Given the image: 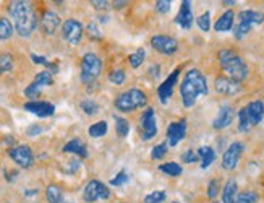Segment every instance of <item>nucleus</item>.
Returning <instances> with one entry per match:
<instances>
[{
    "mask_svg": "<svg viewBox=\"0 0 264 203\" xmlns=\"http://www.w3.org/2000/svg\"><path fill=\"white\" fill-rule=\"evenodd\" d=\"M209 95L208 81L198 69H190L186 72L182 85H180V96L186 109L193 107L199 96Z\"/></svg>",
    "mask_w": 264,
    "mask_h": 203,
    "instance_id": "nucleus-1",
    "label": "nucleus"
},
{
    "mask_svg": "<svg viewBox=\"0 0 264 203\" xmlns=\"http://www.w3.org/2000/svg\"><path fill=\"white\" fill-rule=\"evenodd\" d=\"M10 15L15 20V29L20 36L28 38L31 33L38 26V17L33 8V5L24 0H18V2H12L10 5Z\"/></svg>",
    "mask_w": 264,
    "mask_h": 203,
    "instance_id": "nucleus-2",
    "label": "nucleus"
},
{
    "mask_svg": "<svg viewBox=\"0 0 264 203\" xmlns=\"http://www.w3.org/2000/svg\"><path fill=\"white\" fill-rule=\"evenodd\" d=\"M217 57H219L222 70L229 75V78H232V80H235L238 83L246 80L248 67H246L245 62L242 60V57L237 54V52L230 51V49H222Z\"/></svg>",
    "mask_w": 264,
    "mask_h": 203,
    "instance_id": "nucleus-3",
    "label": "nucleus"
},
{
    "mask_svg": "<svg viewBox=\"0 0 264 203\" xmlns=\"http://www.w3.org/2000/svg\"><path fill=\"white\" fill-rule=\"evenodd\" d=\"M148 104V96L138 88H132L125 93H120L115 100V107L122 112H132Z\"/></svg>",
    "mask_w": 264,
    "mask_h": 203,
    "instance_id": "nucleus-4",
    "label": "nucleus"
},
{
    "mask_svg": "<svg viewBox=\"0 0 264 203\" xmlns=\"http://www.w3.org/2000/svg\"><path fill=\"white\" fill-rule=\"evenodd\" d=\"M101 72H102V60L99 59V55L92 54V52L85 54L81 60V81L85 85H91L101 75Z\"/></svg>",
    "mask_w": 264,
    "mask_h": 203,
    "instance_id": "nucleus-5",
    "label": "nucleus"
},
{
    "mask_svg": "<svg viewBox=\"0 0 264 203\" xmlns=\"http://www.w3.org/2000/svg\"><path fill=\"white\" fill-rule=\"evenodd\" d=\"M110 197V190L107 189V185L102 184L101 180H89L83 192V199L88 203H94L97 200H107Z\"/></svg>",
    "mask_w": 264,
    "mask_h": 203,
    "instance_id": "nucleus-6",
    "label": "nucleus"
},
{
    "mask_svg": "<svg viewBox=\"0 0 264 203\" xmlns=\"http://www.w3.org/2000/svg\"><path fill=\"white\" fill-rule=\"evenodd\" d=\"M139 124H141V138L144 142H148V140H151L157 135V124H156V117H154L153 107H148L143 112L141 119H139Z\"/></svg>",
    "mask_w": 264,
    "mask_h": 203,
    "instance_id": "nucleus-7",
    "label": "nucleus"
},
{
    "mask_svg": "<svg viewBox=\"0 0 264 203\" xmlns=\"http://www.w3.org/2000/svg\"><path fill=\"white\" fill-rule=\"evenodd\" d=\"M243 150H245V147H243L242 142L232 143L230 147L225 150L224 156H222V168H224L225 171H234L237 168L238 161H240V156L243 153Z\"/></svg>",
    "mask_w": 264,
    "mask_h": 203,
    "instance_id": "nucleus-8",
    "label": "nucleus"
},
{
    "mask_svg": "<svg viewBox=\"0 0 264 203\" xmlns=\"http://www.w3.org/2000/svg\"><path fill=\"white\" fill-rule=\"evenodd\" d=\"M8 154H10V158H12L18 166H22V168H29L34 161L33 152H31V148L28 145H18V147L10 148Z\"/></svg>",
    "mask_w": 264,
    "mask_h": 203,
    "instance_id": "nucleus-9",
    "label": "nucleus"
},
{
    "mask_svg": "<svg viewBox=\"0 0 264 203\" xmlns=\"http://www.w3.org/2000/svg\"><path fill=\"white\" fill-rule=\"evenodd\" d=\"M62 34H64V38L66 39V43L71 46H76L80 44L81 41L83 26L80 22H76V20H66L64 26H62Z\"/></svg>",
    "mask_w": 264,
    "mask_h": 203,
    "instance_id": "nucleus-10",
    "label": "nucleus"
},
{
    "mask_svg": "<svg viewBox=\"0 0 264 203\" xmlns=\"http://www.w3.org/2000/svg\"><path fill=\"white\" fill-rule=\"evenodd\" d=\"M151 46L164 55H174L175 52H177V48H178L177 41H175L174 38H170V36H164V34L154 36V38L151 39Z\"/></svg>",
    "mask_w": 264,
    "mask_h": 203,
    "instance_id": "nucleus-11",
    "label": "nucleus"
},
{
    "mask_svg": "<svg viewBox=\"0 0 264 203\" xmlns=\"http://www.w3.org/2000/svg\"><path fill=\"white\" fill-rule=\"evenodd\" d=\"M214 88L219 95L224 96H235L242 91V83H238L235 80H232L229 76H219L216 78L214 81Z\"/></svg>",
    "mask_w": 264,
    "mask_h": 203,
    "instance_id": "nucleus-12",
    "label": "nucleus"
},
{
    "mask_svg": "<svg viewBox=\"0 0 264 203\" xmlns=\"http://www.w3.org/2000/svg\"><path fill=\"white\" fill-rule=\"evenodd\" d=\"M185 137H186V119H180L178 122H172L167 127L169 147H177Z\"/></svg>",
    "mask_w": 264,
    "mask_h": 203,
    "instance_id": "nucleus-13",
    "label": "nucleus"
},
{
    "mask_svg": "<svg viewBox=\"0 0 264 203\" xmlns=\"http://www.w3.org/2000/svg\"><path fill=\"white\" fill-rule=\"evenodd\" d=\"M178 75H180V69H175L172 74L165 78V81L162 83V85L159 86L157 95H159V101L162 104L167 102L170 100V96L174 95V86H175V83H177V80H178Z\"/></svg>",
    "mask_w": 264,
    "mask_h": 203,
    "instance_id": "nucleus-14",
    "label": "nucleus"
},
{
    "mask_svg": "<svg viewBox=\"0 0 264 203\" xmlns=\"http://www.w3.org/2000/svg\"><path fill=\"white\" fill-rule=\"evenodd\" d=\"M234 117H235L234 107L229 106V104H224V106H220L219 114H217V117L214 119V122H212V127L216 130H222V128L229 127L232 121H234Z\"/></svg>",
    "mask_w": 264,
    "mask_h": 203,
    "instance_id": "nucleus-15",
    "label": "nucleus"
},
{
    "mask_svg": "<svg viewBox=\"0 0 264 203\" xmlns=\"http://www.w3.org/2000/svg\"><path fill=\"white\" fill-rule=\"evenodd\" d=\"M24 109L28 112H33L39 117H49L55 112V106L45 101H29L24 104Z\"/></svg>",
    "mask_w": 264,
    "mask_h": 203,
    "instance_id": "nucleus-16",
    "label": "nucleus"
},
{
    "mask_svg": "<svg viewBox=\"0 0 264 203\" xmlns=\"http://www.w3.org/2000/svg\"><path fill=\"white\" fill-rule=\"evenodd\" d=\"M245 112H246L248 121H250V124H251V127L258 126L264 117V102L260 100L251 101L250 104H246L245 106Z\"/></svg>",
    "mask_w": 264,
    "mask_h": 203,
    "instance_id": "nucleus-17",
    "label": "nucleus"
},
{
    "mask_svg": "<svg viewBox=\"0 0 264 203\" xmlns=\"http://www.w3.org/2000/svg\"><path fill=\"white\" fill-rule=\"evenodd\" d=\"M175 23L178 26H182L183 29H191V25H193V12H191V2L188 0H183L182 5H180V12L175 17Z\"/></svg>",
    "mask_w": 264,
    "mask_h": 203,
    "instance_id": "nucleus-18",
    "label": "nucleus"
},
{
    "mask_svg": "<svg viewBox=\"0 0 264 203\" xmlns=\"http://www.w3.org/2000/svg\"><path fill=\"white\" fill-rule=\"evenodd\" d=\"M59 25H60V18L54 12H45L43 15V18H41V29L45 34H54L57 28H59Z\"/></svg>",
    "mask_w": 264,
    "mask_h": 203,
    "instance_id": "nucleus-19",
    "label": "nucleus"
},
{
    "mask_svg": "<svg viewBox=\"0 0 264 203\" xmlns=\"http://www.w3.org/2000/svg\"><path fill=\"white\" fill-rule=\"evenodd\" d=\"M238 22L248 23V25H261L264 23V13L256 12V10H243L238 13Z\"/></svg>",
    "mask_w": 264,
    "mask_h": 203,
    "instance_id": "nucleus-20",
    "label": "nucleus"
},
{
    "mask_svg": "<svg viewBox=\"0 0 264 203\" xmlns=\"http://www.w3.org/2000/svg\"><path fill=\"white\" fill-rule=\"evenodd\" d=\"M234 20H235V13L232 12V10H227V12L216 22L214 29L219 31V33H225V31H230L232 28H234Z\"/></svg>",
    "mask_w": 264,
    "mask_h": 203,
    "instance_id": "nucleus-21",
    "label": "nucleus"
},
{
    "mask_svg": "<svg viewBox=\"0 0 264 203\" xmlns=\"http://www.w3.org/2000/svg\"><path fill=\"white\" fill-rule=\"evenodd\" d=\"M64 152H65V153L78 154L80 158H86V156H88V150H86V147H85V143H83L81 140H78V138L70 140V142L64 147Z\"/></svg>",
    "mask_w": 264,
    "mask_h": 203,
    "instance_id": "nucleus-22",
    "label": "nucleus"
},
{
    "mask_svg": "<svg viewBox=\"0 0 264 203\" xmlns=\"http://www.w3.org/2000/svg\"><path fill=\"white\" fill-rule=\"evenodd\" d=\"M196 153H198V158L201 159V168L203 169L209 168V166L214 163L216 152L211 147H199V150Z\"/></svg>",
    "mask_w": 264,
    "mask_h": 203,
    "instance_id": "nucleus-23",
    "label": "nucleus"
},
{
    "mask_svg": "<svg viewBox=\"0 0 264 203\" xmlns=\"http://www.w3.org/2000/svg\"><path fill=\"white\" fill-rule=\"evenodd\" d=\"M237 199V182L229 179L225 182L224 190H222V203H235Z\"/></svg>",
    "mask_w": 264,
    "mask_h": 203,
    "instance_id": "nucleus-24",
    "label": "nucleus"
},
{
    "mask_svg": "<svg viewBox=\"0 0 264 203\" xmlns=\"http://www.w3.org/2000/svg\"><path fill=\"white\" fill-rule=\"evenodd\" d=\"M45 199H47L49 203H62L64 200V194H62L60 187L55 184H50L45 190Z\"/></svg>",
    "mask_w": 264,
    "mask_h": 203,
    "instance_id": "nucleus-25",
    "label": "nucleus"
},
{
    "mask_svg": "<svg viewBox=\"0 0 264 203\" xmlns=\"http://www.w3.org/2000/svg\"><path fill=\"white\" fill-rule=\"evenodd\" d=\"M159 169L162 171L164 174L170 176V178H178V176L183 173L182 166L177 164V163H165V164H160Z\"/></svg>",
    "mask_w": 264,
    "mask_h": 203,
    "instance_id": "nucleus-26",
    "label": "nucleus"
},
{
    "mask_svg": "<svg viewBox=\"0 0 264 203\" xmlns=\"http://www.w3.org/2000/svg\"><path fill=\"white\" fill-rule=\"evenodd\" d=\"M13 34V26L8 18H0V41L10 39Z\"/></svg>",
    "mask_w": 264,
    "mask_h": 203,
    "instance_id": "nucleus-27",
    "label": "nucleus"
},
{
    "mask_svg": "<svg viewBox=\"0 0 264 203\" xmlns=\"http://www.w3.org/2000/svg\"><path fill=\"white\" fill-rule=\"evenodd\" d=\"M106 133H107V122H104V121L92 124V126L89 127V137H92V138L104 137Z\"/></svg>",
    "mask_w": 264,
    "mask_h": 203,
    "instance_id": "nucleus-28",
    "label": "nucleus"
},
{
    "mask_svg": "<svg viewBox=\"0 0 264 203\" xmlns=\"http://www.w3.org/2000/svg\"><path fill=\"white\" fill-rule=\"evenodd\" d=\"M34 85L38 86V88H43V86H49V85H52V75H50V72H41V74L36 75L34 78Z\"/></svg>",
    "mask_w": 264,
    "mask_h": 203,
    "instance_id": "nucleus-29",
    "label": "nucleus"
},
{
    "mask_svg": "<svg viewBox=\"0 0 264 203\" xmlns=\"http://www.w3.org/2000/svg\"><path fill=\"white\" fill-rule=\"evenodd\" d=\"M115 124H117V135L120 138H125L128 132H130V124H128V121H125L123 117H115Z\"/></svg>",
    "mask_w": 264,
    "mask_h": 203,
    "instance_id": "nucleus-30",
    "label": "nucleus"
},
{
    "mask_svg": "<svg viewBox=\"0 0 264 203\" xmlns=\"http://www.w3.org/2000/svg\"><path fill=\"white\" fill-rule=\"evenodd\" d=\"M13 69V57L12 54H0V74H7Z\"/></svg>",
    "mask_w": 264,
    "mask_h": 203,
    "instance_id": "nucleus-31",
    "label": "nucleus"
},
{
    "mask_svg": "<svg viewBox=\"0 0 264 203\" xmlns=\"http://www.w3.org/2000/svg\"><path fill=\"white\" fill-rule=\"evenodd\" d=\"M250 128H251V124H250V121H248V117H246L245 107H242L240 112H238V130L245 133V132H248Z\"/></svg>",
    "mask_w": 264,
    "mask_h": 203,
    "instance_id": "nucleus-32",
    "label": "nucleus"
},
{
    "mask_svg": "<svg viewBox=\"0 0 264 203\" xmlns=\"http://www.w3.org/2000/svg\"><path fill=\"white\" fill-rule=\"evenodd\" d=\"M253 26L251 25H248V23H243V22H238V25L234 28V36L237 39H242V38H245V36L250 33Z\"/></svg>",
    "mask_w": 264,
    "mask_h": 203,
    "instance_id": "nucleus-33",
    "label": "nucleus"
},
{
    "mask_svg": "<svg viewBox=\"0 0 264 203\" xmlns=\"http://www.w3.org/2000/svg\"><path fill=\"white\" fill-rule=\"evenodd\" d=\"M256 200H258V195L255 192L246 190V192H242V194L237 195L235 203H255Z\"/></svg>",
    "mask_w": 264,
    "mask_h": 203,
    "instance_id": "nucleus-34",
    "label": "nucleus"
},
{
    "mask_svg": "<svg viewBox=\"0 0 264 203\" xmlns=\"http://www.w3.org/2000/svg\"><path fill=\"white\" fill-rule=\"evenodd\" d=\"M144 57H146L144 49H138L136 52H133V54L130 55V65L133 67V69H138V67L144 62Z\"/></svg>",
    "mask_w": 264,
    "mask_h": 203,
    "instance_id": "nucleus-35",
    "label": "nucleus"
},
{
    "mask_svg": "<svg viewBox=\"0 0 264 203\" xmlns=\"http://www.w3.org/2000/svg\"><path fill=\"white\" fill-rule=\"evenodd\" d=\"M109 80H110V83H113V85H122V83H125L127 75L123 70L117 69V70H112L110 74H109Z\"/></svg>",
    "mask_w": 264,
    "mask_h": 203,
    "instance_id": "nucleus-36",
    "label": "nucleus"
},
{
    "mask_svg": "<svg viewBox=\"0 0 264 203\" xmlns=\"http://www.w3.org/2000/svg\"><path fill=\"white\" fill-rule=\"evenodd\" d=\"M81 109H83V112L88 114V116H94V114L99 111V106H97L94 101L86 100V101L81 102Z\"/></svg>",
    "mask_w": 264,
    "mask_h": 203,
    "instance_id": "nucleus-37",
    "label": "nucleus"
},
{
    "mask_svg": "<svg viewBox=\"0 0 264 203\" xmlns=\"http://www.w3.org/2000/svg\"><path fill=\"white\" fill-rule=\"evenodd\" d=\"M198 26H199V29H203V31H209L211 29V13L209 12H204L201 17H198Z\"/></svg>",
    "mask_w": 264,
    "mask_h": 203,
    "instance_id": "nucleus-38",
    "label": "nucleus"
},
{
    "mask_svg": "<svg viewBox=\"0 0 264 203\" xmlns=\"http://www.w3.org/2000/svg\"><path fill=\"white\" fill-rule=\"evenodd\" d=\"M164 200H165V192L156 190V192H153V194L146 195L144 203H162Z\"/></svg>",
    "mask_w": 264,
    "mask_h": 203,
    "instance_id": "nucleus-39",
    "label": "nucleus"
},
{
    "mask_svg": "<svg viewBox=\"0 0 264 203\" xmlns=\"http://www.w3.org/2000/svg\"><path fill=\"white\" fill-rule=\"evenodd\" d=\"M165 153H167V143H159L153 148L151 156H153V159H162Z\"/></svg>",
    "mask_w": 264,
    "mask_h": 203,
    "instance_id": "nucleus-40",
    "label": "nucleus"
},
{
    "mask_svg": "<svg viewBox=\"0 0 264 203\" xmlns=\"http://www.w3.org/2000/svg\"><path fill=\"white\" fill-rule=\"evenodd\" d=\"M39 95H41V88H38L34 85V83H31V85L24 90V96L26 98H29L31 101H36L39 98Z\"/></svg>",
    "mask_w": 264,
    "mask_h": 203,
    "instance_id": "nucleus-41",
    "label": "nucleus"
},
{
    "mask_svg": "<svg viewBox=\"0 0 264 203\" xmlns=\"http://www.w3.org/2000/svg\"><path fill=\"white\" fill-rule=\"evenodd\" d=\"M219 194V179H212L208 185V197L209 199H216Z\"/></svg>",
    "mask_w": 264,
    "mask_h": 203,
    "instance_id": "nucleus-42",
    "label": "nucleus"
},
{
    "mask_svg": "<svg viewBox=\"0 0 264 203\" xmlns=\"http://www.w3.org/2000/svg\"><path fill=\"white\" fill-rule=\"evenodd\" d=\"M182 159H183V163L190 164V163H196L199 158H198V153L193 152V150H186V152L182 154Z\"/></svg>",
    "mask_w": 264,
    "mask_h": 203,
    "instance_id": "nucleus-43",
    "label": "nucleus"
},
{
    "mask_svg": "<svg viewBox=\"0 0 264 203\" xmlns=\"http://www.w3.org/2000/svg\"><path fill=\"white\" fill-rule=\"evenodd\" d=\"M128 180V176H127V173L125 171H120V173L117 174V178H113L112 180H110V185H123L125 182Z\"/></svg>",
    "mask_w": 264,
    "mask_h": 203,
    "instance_id": "nucleus-44",
    "label": "nucleus"
},
{
    "mask_svg": "<svg viewBox=\"0 0 264 203\" xmlns=\"http://www.w3.org/2000/svg\"><path fill=\"white\" fill-rule=\"evenodd\" d=\"M170 3H172V2H169V0H157V2H156L157 12H159V13H169Z\"/></svg>",
    "mask_w": 264,
    "mask_h": 203,
    "instance_id": "nucleus-45",
    "label": "nucleus"
},
{
    "mask_svg": "<svg viewBox=\"0 0 264 203\" xmlns=\"http://www.w3.org/2000/svg\"><path fill=\"white\" fill-rule=\"evenodd\" d=\"M31 60H33L34 64H43V65L47 64V59H45V57H41L38 54H31Z\"/></svg>",
    "mask_w": 264,
    "mask_h": 203,
    "instance_id": "nucleus-46",
    "label": "nucleus"
},
{
    "mask_svg": "<svg viewBox=\"0 0 264 203\" xmlns=\"http://www.w3.org/2000/svg\"><path fill=\"white\" fill-rule=\"evenodd\" d=\"M88 33H89L92 38H101V33H99V29L96 28V25H89V26H88Z\"/></svg>",
    "mask_w": 264,
    "mask_h": 203,
    "instance_id": "nucleus-47",
    "label": "nucleus"
},
{
    "mask_svg": "<svg viewBox=\"0 0 264 203\" xmlns=\"http://www.w3.org/2000/svg\"><path fill=\"white\" fill-rule=\"evenodd\" d=\"M91 3L94 5L96 8H101V10L110 7V5H109V2H106V0H99V2H97V0H94V2H91Z\"/></svg>",
    "mask_w": 264,
    "mask_h": 203,
    "instance_id": "nucleus-48",
    "label": "nucleus"
},
{
    "mask_svg": "<svg viewBox=\"0 0 264 203\" xmlns=\"http://www.w3.org/2000/svg\"><path fill=\"white\" fill-rule=\"evenodd\" d=\"M41 132H43V128H41L39 126H31L28 128V135H39Z\"/></svg>",
    "mask_w": 264,
    "mask_h": 203,
    "instance_id": "nucleus-49",
    "label": "nucleus"
},
{
    "mask_svg": "<svg viewBox=\"0 0 264 203\" xmlns=\"http://www.w3.org/2000/svg\"><path fill=\"white\" fill-rule=\"evenodd\" d=\"M151 70H153L154 76H157V75H159V65H154V67H151ZM151 70H149V72H151Z\"/></svg>",
    "mask_w": 264,
    "mask_h": 203,
    "instance_id": "nucleus-50",
    "label": "nucleus"
},
{
    "mask_svg": "<svg viewBox=\"0 0 264 203\" xmlns=\"http://www.w3.org/2000/svg\"><path fill=\"white\" fill-rule=\"evenodd\" d=\"M222 3H224L225 7H232V5H235L234 0H224V2H222Z\"/></svg>",
    "mask_w": 264,
    "mask_h": 203,
    "instance_id": "nucleus-51",
    "label": "nucleus"
},
{
    "mask_svg": "<svg viewBox=\"0 0 264 203\" xmlns=\"http://www.w3.org/2000/svg\"><path fill=\"white\" fill-rule=\"evenodd\" d=\"M127 2H122V0H120V2H113V5H115V7L117 8H120V7H123V5H125Z\"/></svg>",
    "mask_w": 264,
    "mask_h": 203,
    "instance_id": "nucleus-52",
    "label": "nucleus"
},
{
    "mask_svg": "<svg viewBox=\"0 0 264 203\" xmlns=\"http://www.w3.org/2000/svg\"><path fill=\"white\" fill-rule=\"evenodd\" d=\"M36 194H38V190H28V192H26L28 197H29V195H36Z\"/></svg>",
    "mask_w": 264,
    "mask_h": 203,
    "instance_id": "nucleus-53",
    "label": "nucleus"
},
{
    "mask_svg": "<svg viewBox=\"0 0 264 203\" xmlns=\"http://www.w3.org/2000/svg\"><path fill=\"white\" fill-rule=\"evenodd\" d=\"M172 203H178V202H172Z\"/></svg>",
    "mask_w": 264,
    "mask_h": 203,
    "instance_id": "nucleus-54",
    "label": "nucleus"
},
{
    "mask_svg": "<svg viewBox=\"0 0 264 203\" xmlns=\"http://www.w3.org/2000/svg\"><path fill=\"white\" fill-rule=\"evenodd\" d=\"M214 203H217V202H214Z\"/></svg>",
    "mask_w": 264,
    "mask_h": 203,
    "instance_id": "nucleus-55",
    "label": "nucleus"
}]
</instances>
